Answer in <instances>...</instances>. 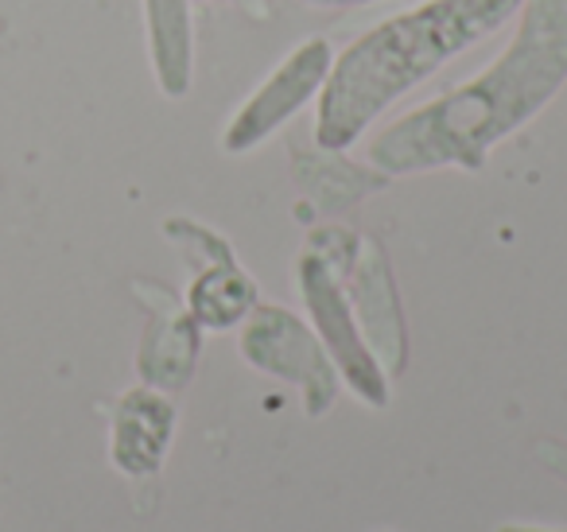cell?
I'll return each mask as SVG.
<instances>
[{
  "instance_id": "3",
  "label": "cell",
  "mask_w": 567,
  "mask_h": 532,
  "mask_svg": "<svg viewBox=\"0 0 567 532\" xmlns=\"http://www.w3.org/2000/svg\"><path fill=\"white\" fill-rule=\"evenodd\" d=\"M241 358L252 369L296 385L303 397V412L311 420L327 416L339 397V369L323 350L316 327L292 315L288 307L257 304L241 323Z\"/></svg>"
},
{
  "instance_id": "15",
  "label": "cell",
  "mask_w": 567,
  "mask_h": 532,
  "mask_svg": "<svg viewBox=\"0 0 567 532\" xmlns=\"http://www.w3.org/2000/svg\"><path fill=\"white\" fill-rule=\"evenodd\" d=\"M303 4H316V9H358V4H378V0H303Z\"/></svg>"
},
{
  "instance_id": "14",
  "label": "cell",
  "mask_w": 567,
  "mask_h": 532,
  "mask_svg": "<svg viewBox=\"0 0 567 532\" xmlns=\"http://www.w3.org/2000/svg\"><path fill=\"white\" fill-rule=\"evenodd\" d=\"M234 4L245 12V17H252V20H265L268 17V0H234Z\"/></svg>"
},
{
  "instance_id": "8",
  "label": "cell",
  "mask_w": 567,
  "mask_h": 532,
  "mask_svg": "<svg viewBox=\"0 0 567 532\" xmlns=\"http://www.w3.org/2000/svg\"><path fill=\"white\" fill-rule=\"evenodd\" d=\"M175 439V405L167 392L136 385L113 408L110 462L125 478H148L164 467Z\"/></svg>"
},
{
  "instance_id": "7",
  "label": "cell",
  "mask_w": 567,
  "mask_h": 532,
  "mask_svg": "<svg viewBox=\"0 0 567 532\" xmlns=\"http://www.w3.org/2000/svg\"><path fill=\"white\" fill-rule=\"evenodd\" d=\"M152 291L148 296V327L136 346V374L141 385L159 392H179L190 385L198 366V354H203V327L190 319L187 304L172 296L159 284H144Z\"/></svg>"
},
{
  "instance_id": "11",
  "label": "cell",
  "mask_w": 567,
  "mask_h": 532,
  "mask_svg": "<svg viewBox=\"0 0 567 532\" xmlns=\"http://www.w3.org/2000/svg\"><path fill=\"white\" fill-rule=\"evenodd\" d=\"M257 304V284L249 280V273L237 260H218V265L195 268V280L187 288V311L203 330L241 327Z\"/></svg>"
},
{
  "instance_id": "13",
  "label": "cell",
  "mask_w": 567,
  "mask_h": 532,
  "mask_svg": "<svg viewBox=\"0 0 567 532\" xmlns=\"http://www.w3.org/2000/svg\"><path fill=\"white\" fill-rule=\"evenodd\" d=\"M536 454H540V462L551 470V474H559L567 482V443H556V439H544L540 447H536Z\"/></svg>"
},
{
  "instance_id": "2",
  "label": "cell",
  "mask_w": 567,
  "mask_h": 532,
  "mask_svg": "<svg viewBox=\"0 0 567 532\" xmlns=\"http://www.w3.org/2000/svg\"><path fill=\"white\" fill-rule=\"evenodd\" d=\"M517 9L520 0H427L334 51L316 105V144L347 152L420 82L502 32Z\"/></svg>"
},
{
  "instance_id": "12",
  "label": "cell",
  "mask_w": 567,
  "mask_h": 532,
  "mask_svg": "<svg viewBox=\"0 0 567 532\" xmlns=\"http://www.w3.org/2000/svg\"><path fill=\"white\" fill-rule=\"evenodd\" d=\"M164 234L172 237L175 245H179L183 253H187V260L195 268L203 265H218V260H237L234 249H229V242L221 234H214L210 226H198V222L190 218H172L164 222Z\"/></svg>"
},
{
  "instance_id": "6",
  "label": "cell",
  "mask_w": 567,
  "mask_h": 532,
  "mask_svg": "<svg viewBox=\"0 0 567 532\" xmlns=\"http://www.w3.org/2000/svg\"><path fill=\"white\" fill-rule=\"evenodd\" d=\"M347 284L350 307H354L358 330H362L365 346L378 358V366L393 377L409 369V327H404V307L396 296V280L389 257L373 237H362L354 265L342 276Z\"/></svg>"
},
{
  "instance_id": "1",
  "label": "cell",
  "mask_w": 567,
  "mask_h": 532,
  "mask_svg": "<svg viewBox=\"0 0 567 532\" xmlns=\"http://www.w3.org/2000/svg\"><path fill=\"white\" fill-rule=\"evenodd\" d=\"M517 32L474 79L416 105L370 141L385 175L486 167L489 152L540 117L567 86V0H520Z\"/></svg>"
},
{
  "instance_id": "9",
  "label": "cell",
  "mask_w": 567,
  "mask_h": 532,
  "mask_svg": "<svg viewBox=\"0 0 567 532\" xmlns=\"http://www.w3.org/2000/svg\"><path fill=\"white\" fill-rule=\"evenodd\" d=\"M195 0H141L148 63L164 98L179 102L195 82Z\"/></svg>"
},
{
  "instance_id": "16",
  "label": "cell",
  "mask_w": 567,
  "mask_h": 532,
  "mask_svg": "<svg viewBox=\"0 0 567 532\" xmlns=\"http://www.w3.org/2000/svg\"><path fill=\"white\" fill-rule=\"evenodd\" d=\"M502 532H536V529H502Z\"/></svg>"
},
{
  "instance_id": "4",
  "label": "cell",
  "mask_w": 567,
  "mask_h": 532,
  "mask_svg": "<svg viewBox=\"0 0 567 532\" xmlns=\"http://www.w3.org/2000/svg\"><path fill=\"white\" fill-rule=\"evenodd\" d=\"M296 280H300V296H303V304H308L311 327H316L323 350L331 354L339 377L354 389L358 400H365L370 408H385L389 405V374L378 366V358H373L370 346H365L362 330H358L342 273L327 265L319 253L303 249L300 268H296Z\"/></svg>"
},
{
  "instance_id": "5",
  "label": "cell",
  "mask_w": 567,
  "mask_h": 532,
  "mask_svg": "<svg viewBox=\"0 0 567 532\" xmlns=\"http://www.w3.org/2000/svg\"><path fill=\"white\" fill-rule=\"evenodd\" d=\"M334 66V48L327 35H311L300 48L284 55V63L252 90L241 102V110L229 117L226 133H221V149L229 156H245V152L260 149L268 136L280 133L303 105L319 102L327 79Z\"/></svg>"
},
{
  "instance_id": "10",
  "label": "cell",
  "mask_w": 567,
  "mask_h": 532,
  "mask_svg": "<svg viewBox=\"0 0 567 532\" xmlns=\"http://www.w3.org/2000/svg\"><path fill=\"white\" fill-rule=\"evenodd\" d=\"M292 167L300 187L308 191V198L327 214H339L347 206L362 203L365 195L389 187V175L378 167H358L350 164L342 152L334 149H300L292 152Z\"/></svg>"
}]
</instances>
